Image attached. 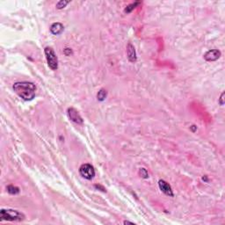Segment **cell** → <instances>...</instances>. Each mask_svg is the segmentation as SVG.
I'll return each mask as SVG.
<instances>
[{"mask_svg": "<svg viewBox=\"0 0 225 225\" xmlns=\"http://www.w3.org/2000/svg\"><path fill=\"white\" fill-rule=\"evenodd\" d=\"M139 175L143 179H148L149 178V173L145 168H140L139 170Z\"/></svg>", "mask_w": 225, "mask_h": 225, "instance_id": "cell-14", "label": "cell"}, {"mask_svg": "<svg viewBox=\"0 0 225 225\" xmlns=\"http://www.w3.org/2000/svg\"><path fill=\"white\" fill-rule=\"evenodd\" d=\"M70 4V1H64V0H61V1H59L57 4H56V8L57 9H62V8H64V7H66V6L67 5H69Z\"/></svg>", "mask_w": 225, "mask_h": 225, "instance_id": "cell-13", "label": "cell"}, {"mask_svg": "<svg viewBox=\"0 0 225 225\" xmlns=\"http://www.w3.org/2000/svg\"><path fill=\"white\" fill-rule=\"evenodd\" d=\"M25 219L23 213L14 209H1L0 211V221L20 222Z\"/></svg>", "mask_w": 225, "mask_h": 225, "instance_id": "cell-2", "label": "cell"}, {"mask_svg": "<svg viewBox=\"0 0 225 225\" xmlns=\"http://www.w3.org/2000/svg\"><path fill=\"white\" fill-rule=\"evenodd\" d=\"M80 175L88 180H91L95 177V170L93 166L90 164H84L79 167Z\"/></svg>", "mask_w": 225, "mask_h": 225, "instance_id": "cell-4", "label": "cell"}, {"mask_svg": "<svg viewBox=\"0 0 225 225\" xmlns=\"http://www.w3.org/2000/svg\"><path fill=\"white\" fill-rule=\"evenodd\" d=\"M6 189H7V192H9L10 195H16L19 194V192H20L19 188L18 186H13V185H9V186L6 187Z\"/></svg>", "mask_w": 225, "mask_h": 225, "instance_id": "cell-10", "label": "cell"}, {"mask_svg": "<svg viewBox=\"0 0 225 225\" xmlns=\"http://www.w3.org/2000/svg\"><path fill=\"white\" fill-rule=\"evenodd\" d=\"M221 57V52L218 49H211L206 52L204 55V59L208 62H214Z\"/></svg>", "mask_w": 225, "mask_h": 225, "instance_id": "cell-7", "label": "cell"}, {"mask_svg": "<svg viewBox=\"0 0 225 225\" xmlns=\"http://www.w3.org/2000/svg\"><path fill=\"white\" fill-rule=\"evenodd\" d=\"M203 181H205V182H208V177L207 176H204V177H202V179H201Z\"/></svg>", "mask_w": 225, "mask_h": 225, "instance_id": "cell-19", "label": "cell"}, {"mask_svg": "<svg viewBox=\"0 0 225 225\" xmlns=\"http://www.w3.org/2000/svg\"><path fill=\"white\" fill-rule=\"evenodd\" d=\"M124 224H132V225H134L135 223L134 222H128V221H124V222H123Z\"/></svg>", "mask_w": 225, "mask_h": 225, "instance_id": "cell-18", "label": "cell"}, {"mask_svg": "<svg viewBox=\"0 0 225 225\" xmlns=\"http://www.w3.org/2000/svg\"><path fill=\"white\" fill-rule=\"evenodd\" d=\"M64 30V26L62 24L59 23V22H55L53 23L50 26V32L51 34L54 35H61Z\"/></svg>", "mask_w": 225, "mask_h": 225, "instance_id": "cell-9", "label": "cell"}, {"mask_svg": "<svg viewBox=\"0 0 225 225\" xmlns=\"http://www.w3.org/2000/svg\"><path fill=\"white\" fill-rule=\"evenodd\" d=\"M44 53L46 55L48 67L52 71H56L58 69V59H57V56H56L54 49L50 47H47L44 49Z\"/></svg>", "mask_w": 225, "mask_h": 225, "instance_id": "cell-3", "label": "cell"}, {"mask_svg": "<svg viewBox=\"0 0 225 225\" xmlns=\"http://www.w3.org/2000/svg\"><path fill=\"white\" fill-rule=\"evenodd\" d=\"M94 186H95L96 188H98V189H99V188L101 189V191H103V192H106V189H105L102 186H100V185H95Z\"/></svg>", "mask_w": 225, "mask_h": 225, "instance_id": "cell-17", "label": "cell"}, {"mask_svg": "<svg viewBox=\"0 0 225 225\" xmlns=\"http://www.w3.org/2000/svg\"><path fill=\"white\" fill-rule=\"evenodd\" d=\"M67 114H68V117L69 119L75 122L76 124H78V125H82L84 123V120L83 118L81 117V115L79 114V113L73 107H69L68 110H67Z\"/></svg>", "mask_w": 225, "mask_h": 225, "instance_id": "cell-5", "label": "cell"}, {"mask_svg": "<svg viewBox=\"0 0 225 225\" xmlns=\"http://www.w3.org/2000/svg\"><path fill=\"white\" fill-rule=\"evenodd\" d=\"M127 59L130 62H136L137 60V56H136V51L135 47L131 44L128 43L127 46Z\"/></svg>", "mask_w": 225, "mask_h": 225, "instance_id": "cell-8", "label": "cell"}, {"mask_svg": "<svg viewBox=\"0 0 225 225\" xmlns=\"http://www.w3.org/2000/svg\"><path fill=\"white\" fill-rule=\"evenodd\" d=\"M219 104H220L221 106H223V105H224V91L222 92V94H221V96H220Z\"/></svg>", "mask_w": 225, "mask_h": 225, "instance_id": "cell-16", "label": "cell"}, {"mask_svg": "<svg viewBox=\"0 0 225 225\" xmlns=\"http://www.w3.org/2000/svg\"><path fill=\"white\" fill-rule=\"evenodd\" d=\"M15 93L26 101H30L35 97L36 86L32 82H17L13 84Z\"/></svg>", "mask_w": 225, "mask_h": 225, "instance_id": "cell-1", "label": "cell"}, {"mask_svg": "<svg viewBox=\"0 0 225 225\" xmlns=\"http://www.w3.org/2000/svg\"><path fill=\"white\" fill-rule=\"evenodd\" d=\"M63 53H64V55H65L69 56V55H72V50H71V48H66L65 49H64V50H63Z\"/></svg>", "mask_w": 225, "mask_h": 225, "instance_id": "cell-15", "label": "cell"}, {"mask_svg": "<svg viewBox=\"0 0 225 225\" xmlns=\"http://www.w3.org/2000/svg\"><path fill=\"white\" fill-rule=\"evenodd\" d=\"M158 186H159V189L161 190L165 195H167L169 197H173L174 196V194H173V191L172 189V186L165 180L160 179L158 181Z\"/></svg>", "mask_w": 225, "mask_h": 225, "instance_id": "cell-6", "label": "cell"}, {"mask_svg": "<svg viewBox=\"0 0 225 225\" xmlns=\"http://www.w3.org/2000/svg\"><path fill=\"white\" fill-rule=\"evenodd\" d=\"M142 3L140 2V1H136V2H135V3H132V4H130V5H128L126 8H125V10H124V12L125 13H130L134 9H136L139 5H141Z\"/></svg>", "mask_w": 225, "mask_h": 225, "instance_id": "cell-11", "label": "cell"}, {"mask_svg": "<svg viewBox=\"0 0 225 225\" xmlns=\"http://www.w3.org/2000/svg\"><path fill=\"white\" fill-rule=\"evenodd\" d=\"M107 96V91L105 89H100L97 94V99L100 101H104Z\"/></svg>", "mask_w": 225, "mask_h": 225, "instance_id": "cell-12", "label": "cell"}]
</instances>
